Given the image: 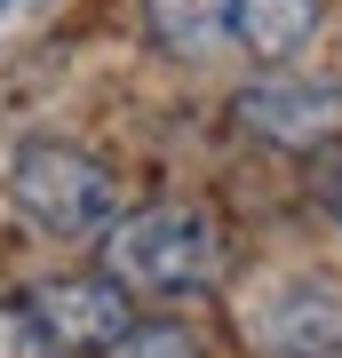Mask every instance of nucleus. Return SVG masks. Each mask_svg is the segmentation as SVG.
<instances>
[{"instance_id": "f257e3e1", "label": "nucleus", "mask_w": 342, "mask_h": 358, "mask_svg": "<svg viewBox=\"0 0 342 358\" xmlns=\"http://www.w3.org/2000/svg\"><path fill=\"white\" fill-rule=\"evenodd\" d=\"M104 271L143 303H183V294H207L231 271V231L199 199H159V207H136V215H112Z\"/></svg>"}, {"instance_id": "f03ea898", "label": "nucleus", "mask_w": 342, "mask_h": 358, "mask_svg": "<svg viewBox=\"0 0 342 358\" xmlns=\"http://www.w3.org/2000/svg\"><path fill=\"white\" fill-rule=\"evenodd\" d=\"M8 207L48 239H104L120 215V183L80 143H24L8 159Z\"/></svg>"}, {"instance_id": "7ed1b4c3", "label": "nucleus", "mask_w": 342, "mask_h": 358, "mask_svg": "<svg viewBox=\"0 0 342 358\" xmlns=\"http://www.w3.org/2000/svg\"><path fill=\"white\" fill-rule=\"evenodd\" d=\"M231 120L271 143V152H327L342 143V80H318V72H263L231 96Z\"/></svg>"}, {"instance_id": "20e7f679", "label": "nucleus", "mask_w": 342, "mask_h": 358, "mask_svg": "<svg viewBox=\"0 0 342 358\" xmlns=\"http://www.w3.org/2000/svg\"><path fill=\"white\" fill-rule=\"evenodd\" d=\"M24 310L48 334V350H64V358H112V343L136 327V294L112 271H56L24 294Z\"/></svg>"}, {"instance_id": "39448f33", "label": "nucleus", "mask_w": 342, "mask_h": 358, "mask_svg": "<svg viewBox=\"0 0 342 358\" xmlns=\"http://www.w3.org/2000/svg\"><path fill=\"white\" fill-rule=\"evenodd\" d=\"M255 358H342V287L327 279H271L247 303Z\"/></svg>"}, {"instance_id": "423d86ee", "label": "nucleus", "mask_w": 342, "mask_h": 358, "mask_svg": "<svg viewBox=\"0 0 342 358\" xmlns=\"http://www.w3.org/2000/svg\"><path fill=\"white\" fill-rule=\"evenodd\" d=\"M318 16H327V0H231V40L255 64H287L311 48Z\"/></svg>"}, {"instance_id": "0eeeda50", "label": "nucleus", "mask_w": 342, "mask_h": 358, "mask_svg": "<svg viewBox=\"0 0 342 358\" xmlns=\"http://www.w3.org/2000/svg\"><path fill=\"white\" fill-rule=\"evenodd\" d=\"M143 32L176 64H207L231 48V0H143Z\"/></svg>"}, {"instance_id": "6e6552de", "label": "nucleus", "mask_w": 342, "mask_h": 358, "mask_svg": "<svg viewBox=\"0 0 342 358\" xmlns=\"http://www.w3.org/2000/svg\"><path fill=\"white\" fill-rule=\"evenodd\" d=\"M112 358H199V334H191L183 319H136L112 343Z\"/></svg>"}, {"instance_id": "1a4fd4ad", "label": "nucleus", "mask_w": 342, "mask_h": 358, "mask_svg": "<svg viewBox=\"0 0 342 358\" xmlns=\"http://www.w3.org/2000/svg\"><path fill=\"white\" fill-rule=\"evenodd\" d=\"M0 358H48V334L32 327L24 294H0Z\"/></svg>"}, {"instance_id": "9d476101", "label": "nucleus", "mask_w": 342, "mask_h": 358, "mask_svg": "<svg viewBox=\"0 0 342 358\" xmlns=\"http://www.w3.org/2000/svg\"><path fill=\"white\" fill-rule=\"evenodd\" d=\"M311 199H318V215H327V223L342 231V143L311 152Z\"/></svg>"}]
</instances>
